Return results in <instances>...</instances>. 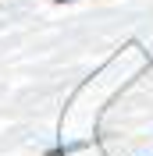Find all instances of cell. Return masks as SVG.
<instances>
[{
  "instance_id": "6da1fadb",
  "label": "cell",
  "mask_w": 153,
  "mask_h": 156,
  "mask_svg": "<svg viewBox=\"0 0 153 156\" xmlns=\"http://www.w3.org/2000/svg\"><path fill=\"white\" fill-rule=\"evenodd\" d=\"M61 4H64V0H61Z\"/></svg>"
}]
</instances>
